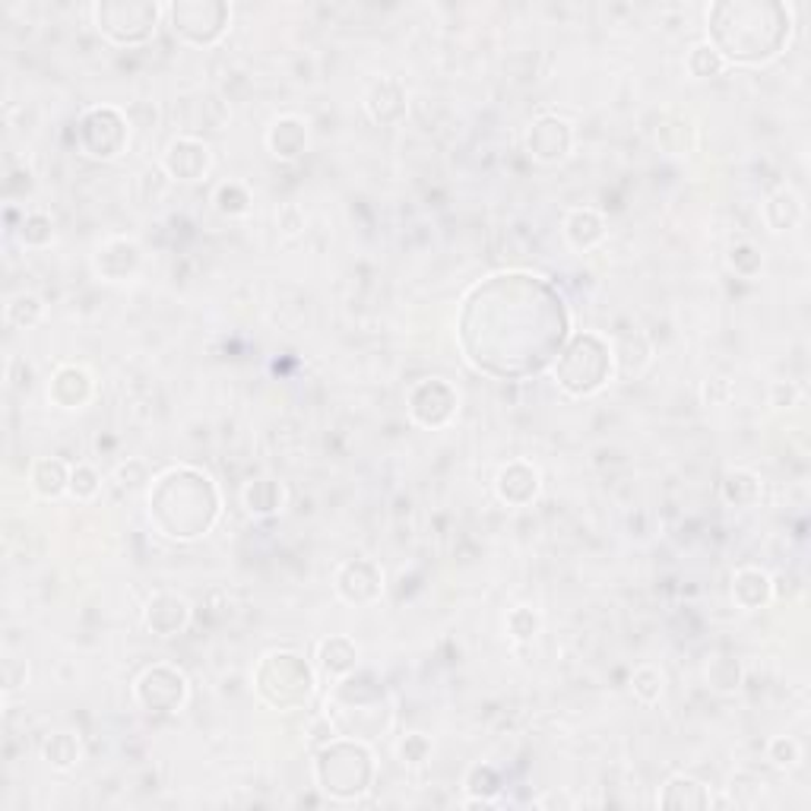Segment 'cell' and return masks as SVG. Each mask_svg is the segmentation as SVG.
Returning a JSON list of instances; mask_svg holds the SVG:
<instances>
[{
  "mask_svg": "<svg viewBox=\"0 0 811 811\" xmlns=\"http://www.w3.org/2000/svg\"><path fill=\"white\" fill-rule=\"evenodd\" d=\"M685 67H688V73H691L695 80H717V77H723V70L729 64L720 58V51H717L713 44L698 42L691 51H688Z\"/></svg>",
  "mask_w": 811,
  "mask_h": 811,
  "instance_id": "836d02e7",
  "label": "cell"
},
{
  "mask_svg": "<svg viewBox=\"0 0 811 811\" xmlns=\"http://www.w3.org/2000/svg\"><path fill=\"white\" fill-rule=\"evenodd\" d=\"M463 790H466V802H463L466 809H498L501 805L498 795L505 790V780L491 764H476L466 773Z\"/></svg>",
  "mask_w": 811,
  "mask_h": 811,
  "instance_id": "d4e9b609",
  "label": "cell"
},
{
  "mask_svg": "<svg viewBox=\"0 0 811 811\" xmlns=\"http://www.w3.org/2000/svg\"><path fill=\"white\" fill-rule=\"evenodd\" d=\"M242 505L251 517H273L285 505V488L276 479H251L244 485Z\"/></svg>",
  "mask_w": 811,
  "mask_h": 811,
  "instance_id": "f1b7e54d",
  "label": "cell"
},
{
  "mask_svg": "<svg viewBox=\"0 0 811 811\" xmlns=\"http://www.w3.org/2000/svg\"><path fill=\"white\" fill-rule=\"evenodd\" d=\"M311 143V133H307V121L298 114H283L270 124L266 131V150L273 159L280 162H295L302 159Z\"/></svg>",
  "mask_w": 811,
  "mask_h": 811,
  "instance_id": "ffe728a7",
  "label": "cell"
},
{
  "mask_svg": "<svg viewBox=\"0 0 811 811\" xmlns=\"http://www.w3.org/2000/svg\"><path fill=\"white\" fill-rule=\"evenodd\" d=\"M432 758V739L422 736V732H409L403 742H399V761L409 764V768H418Z\"/></svg>",
  "mask_w": 811,
  "mask_h": 811,
  "instance_id": "60d3db41",
  "label": "cell"
},
{
  "mask_svg": "<svg viewBox=\"0 0 811 811\" xmlns=\"http://www.w3.org/2000/svg\"><path fill=\"white\" fill-rule=\"evenodd\" d=\"M659 809H676V811H703L713 805V792L707 783L688 777V773H672L657 792Z\"/></svg>",
  "mask_w": 811,
  "mask_h": 811,
  "instance_id": "44dd1931",
  "label": "cell"
},
{
  "mask_svg": "<svg viewBox=\"0 0 811 811\" xmlns=\"http://www.w3.org/2000/svg\"><path fill=\"white\" fill-rule=\"evenodd\" d=\"M802 200L792 187H777L773 194H768L764 206H761V216L768 222L770 232H792L799 222H802Z\"/></svg>",
  "mask_w": 811,
  "mask_h": 811,
  "instance_id": "4316f807",
  "label": "cell"
},
{
  "mask_svg": "<svg viewBox=\"0 0 811 811\" xmlns=\"http://www.w3.org/2000/svg\"><path fill=\"white\" fill-rule=\"evenodd\" d=\"M213 203H216V210H220L222 216L235 220V216H244L251 210V194H247V187L239 184V181H225V184L216 187Z\"/></svg>",
  "mask_w": 811,
  "mask_h": 811,
  "instance_id": "f35d334b",
  "label": "cell"
},
{
  "mask_svg": "<svg viewBox=\"0 0 811 811\" xmlns=\"http://www.w3.org/2000/svg\"><path fill=\"white\" fill-rule=\"evenodd\" d=\"M406 111H409V99H406V89H403V83L396 77H381L365 92V114L372 118V124H377V128L403 124Z\"/></svg>",
  "mask_w": 811,
  "mask_h": 811,
  "instance_id": "e0dca14e",
  "label": "cell"
},
{
  "mask_svg": "<svg viewBox=\"0 0 811 811\" xmlns=\"http://www.w3.org/2000/svg\"><path fill=\"white\" fill-rule=\"evenodd\" d=\"M77 143L89 159L111 162L131 143V118L118 105H92L77 121Z\"/></svg>",
  "mask_w": 811,
  "mask_h": 811,
  "instance_id": "ba28073f",
  "label": "cell"
},
{
  "mask_svg": "<svg viewBox=\"0 0 811 811\" xmlns=\"http://www.w3.org/2000/svg\"><path fill=\"white\" fill-rule=\"evenodd\" d=\"M720 495L729 507L748 510L764 498V485H761V476L751 469H729L720 483Z\"/></svg>",
  "mask_w": 811,
  "mask_h": 811,
  "instance_id": "83f0119b",
  "label": "cell"
},
{
  "mask_svg": "<svg viewBox=\"0 0 811 811\" xmlns=\"http://www.w3.org/2000/svg\"><path fill=\"white\" fill-rule=\"evenodd\" d=\"M662 688H666V679L659 672L657 666H637L631 672V698L643 707H657L662 701Z\"/></svg>",
  "mask_w": 811,
  "mask_h": 811,
  "instance_id": "e575fe53",
  "label": "cell"
},
{
  "mask_svg": "<svg viewBox=\"0 0 811 811\" xmlns=\"http://www.w3.org/2000/svg\"><path fill=\"white\" fill-rule=\"evenodd\" d=\"M742 679H746V669L736 657H713L707 666V685L717 695H736L742 688Z\"/></svg>",
  "mask_w": 811,
  "mask_h": 811,
  "instance_id": "d6a6232c",
  "label": "cell"
},
{
  "mask_svg": "<svg viewBox=\"0 0 811 811\" xmlns=\"http://www.w3.org/2000/svg\"><path fill=\"white\" fill-rule=\"evenodd\" d=\"M99 488H102V476H99V469L92 463H73L70 466V488H67V495L73 501H92L99 495Z\"/></svg>",
  "mask_w": 811,
  "mask_h": 811,
  "instance_id": "74e56055",
  "label": "cell"
},
{
  "mask_svg": "<svg viewBox=\"0 0 811 811\" xmlns=\"http://www.w3.org/2000/svg\"><path fill=\"white\" fill-rule=\"evenodd\" d=\"M143 621L155 637H175L191 625V602L181 592H155L143 609Z\"/></svg>",
  "mask_w": 811,
  "mask_h": 811,
  "instance_id": "d6986e66",
  "label": "cell"
},
{
  "mask_svg": "<svg viewBox=\"0 0 811 811\" xmlns=\"http://www.w3.org/2000/svg\"><path fill=\"white\" fill-rule=\"evenodd\" d=\"M118 483L128 485V488H133V485H140V483H146V466H143L140 460L124 463V466L118 469Z\"/></svg>",
  "mask_w": 811,
  "mask_h": 811,
  "instance_id": "f6af8a7d",
  "label": "cell"
},
{
  "mask_svg": "<svg viewBox=\"0 0 811 811\" xmlns=\"http://www.w3.org/2000/svg\"><path fill=\"white\" fill-rule=\"evenodd\" d=\"M726 264L729 270L736 273V276H742V280H754L761 270H764V254L754 247L751 242H742V244H732L729 251H726Z\"/></svg>",
  "mask_w": 811,
  "mask_h": 811,
  "instance_id": "8d00e7d4",
  "label": "cell"
},
{
  "mask_svg": "<svg viewBox=\"0 0 811 811\" xmlns=\"http://www.w3.org/2000/svg\"><path fill=\"white\" fill-rule=\"evenodd\" d=\"M254 688L273 710H302L314 698V669L295 650H273L254 669Z\"/></svg>",
  "mask_w": 811,
  "mask_h": 811,
  "instance_id": "8992f818",
  "label": "cell"
},
{
  "mask_svg": "<svg viewBox=\"0 0 811 811\" xmlns=\"http://www.w3.org/2000/svg\"><path fill=\"white\" fill-rule=\"evenodd\" d=\"M570 336L565 295L539 273L507 270L476 283L457 311V346L476 372L524 381L551 368Z\"/></svg>",
  "mask_w": 811,
  "mask_h": 811,
  "instance_id": "6da1fadb",
  "label": "cell"
},
{
  "mask_svg": "<svg viewBox=\"0 0 811 811\" xmlns=\"http://www.w3.org/2000/svg\"><path fill=\"white\" fill-rule=\"evenodd\" d=\"M150 524L172 543H197L222 514L220 488L197 466H169L150 485Z\"/></svg>",
  "mask_w": 811,
  "mask_h": 811,
  "instance_id": "3957f363",
  "label": "cell"
},
{
  "mask_svg": "<svg viewBox=\"0 0 811 811\" xmlns=\"http://www.w3.org/2000/svg\"><path fill=\"white\" fill-rule=\"evenodd\" d=\"M143 264V251L133 239H105L92 254V266L105 283H128Z\"/></svg>",
  "mask_w": 811,
  "mask_h": 811,
  "instance_id": "9a60e30c",
  "label": "cell"
},
{
  "mask_svg": "<svg viewBox=\"0 0 811 811\" xmlns=\"http://www.w3.org/2000/svg\"><path fill=\"white\" fill-rule=\"evenodd\" d=\"M790 39L792 13L780 0H717L707 7V42L726 64H770Z\"/></svg>",
  "mask_w": 811,
  "mask_h": 811,
  "instance_id": "7a4b0ae2",
  "label": "cell"
},
{
  "mask_svg": "<svg viewBox=\"0 0 811 811\" xmlns=\"http://www.w3.org/2000/svg\"><path fill=\"white\" fill-rule=\"evenodd\" d=\"M507 637L517 640V643H533L539 631H543V615L536 612L533 606H514L505 618Z\"/></svg>",
  "mask_w": 811,
  "mask_h": 811,
  "instance_id": "d590c367",
  "label": "cell"
},
{
  "mask_svg": "<svg viewBox=\"0 0 811 811\" xmlns=\"http://www.w3.org/2000/svg\"><path fill=\"white\" fill-rule=\"evenodd\" d=\"M276 222H280V229H283L285 235H298L305 229V213L295 203H285V206H280V213H276Z\"/></svg>",
  "mask_w": 811,
  "mask_h": 811,
  "instance_id": "7bdbcfd3",
  "label": "cell"
},
{
  "mask_svg": "<svg viewBox=\"0 0 811 811\" xmlns=\"http://www.w3.org/2000/svg\"><path fill=\"white\" fill-rule=\"evenodd\" d=\"M213 165V153L200 136H175L162 153V172L172 181H200Z\"/></svg>",
  "mask_w": 811,
  "mask_h": 811,
  "instance_id": "5bb4252c",
  "label": "cell"
},
{
  "mask_svg": "<svg viewBox=\"0 0 811 811\" xmlns=\"http://www.w3.org/2000/svg\"><path fill=\"white\" fill-rule=\"evenodd\" d=\"M773 599L770 574L761 568H739L732 574V602L742 612H758Z\"/></svg>",
  "mask_w": 811,
  "mask_h": 811,
  "instance_id": "cb8c5ba5",
  "label": "cell"
},
{
  "mask_svg": "<svg viewBox=\"0 0 811 811\" xmlns=\"http://www.w3.org/2000/svg\"><path fill=\"white\" fill-rule=\"evenodd\" d=\"M606 235H609L606 220H602V213L592 210V206H577V210H570L568 216H565V242H568L570 251H577V254H590V251H596L599 244L606 242Z\"/></svg>",
  "mask_w": 811,
  "mask_h": 811,
  "instance_id": "7402d4cb",
  "label": "cell"
},
{
  "mask_svg": "<svg viewBox=\"0 0 811 811\" xmlns=\"http://www.w3.org/2000/svg\"><path fill=\"white\" fill-rule=\"evenodd\" d=\"M543 476L529 460H510L495 476V495L507 507H529L539 498Z\"/></svg>",
  "mask_w": 811,
  "mask_h": 811,
  "instance_id": "2e32d148",
  "label": "cell"
},
{
  "mask_svg": "<svg viewBox=\"0 0 811 811\" xmlns=\"http://www.w3.org/2000/svg\"><path fill=\"white\" fill-rule=\"evenodd\" d=\"M187 695H191L187 676L178 666H169V662L146 666L133 679V701L140 703L146 713H155V717L178 713L187 703Z\"/></svg>",
  "mask_w": 811,
  "mask_h": 811,
  "instance_id": "30bf717a",
  "label": "cell"
},
{
  "mask_svg": "<svg viewBox=\"0 0 811 811\" xmlns=\"http://www.w3.org/2000/svg\"><path fill=\"white\" fill-rule=\"evenodd\" d=\"M42 317H44V302L42 295H36V292H17V295H10L7 305H3V321H7V327L13 330L39 327Z\"/></svg>",
  "mask_w": 811,
  "mask_h": 811,
  "instance_id": "4dcf8cb0",
  "label": "cell"
},
{
  "mask_svg": "<svg viewBox=\"0 0 811 811\" xmlns=\"http://www.w3.org/2000/svg\"><path fill=\"white\" fill-rule=\"evenodd\" d=\"M26 679H29V666L22 659H7L3 662V691L7 695L17 691L20 685H26Z\"/></svg>",
  "mask_w": 811,
  "mask_h": 811,
  "instance_id": "ee69618b",
  "label": "cell"
},
{
  "mask_svg": "<svg viewBox=\"0 0 811 811\" xmlns=\"http://www.w3.org/2000/svg\"><path fill=\"white\" fill-rule=\"evenodd\" d=\"M374 751L362 739L336 736L314 751V783L333 802H358L374 787Z\"/></svg>",
  "mask_w": 811,
  "mask_h": 811,
  "instance_id": "277c9868",
  "label": "cell"
},
{
  "mask_svg": "<svg viewBox=\"0 0 811 811\" xmlns=\"http://www.w3.org/2000/svg\"><path fill=\"white\" fill-rule=\"evenodd\" d=\"M29 485L39 498L54 501V498L67 495V488H70V466L61 457H39L29 469Z\"/></svg>",
  "mask_w": 811,
  "mask_h": 811,
  "instance_id": "484cf974",
  "label": "cell"
},
{
  "mask_svg": "<svg viewBox=\"0 0 811 811\" xmlns=\"http://www.w3.org/2000/svg\"><path fill=\"white\" fill-rule=\"evenodd\" d=\"M406 409H409V418L416 425L438 432V428H447L457 418L460 394L444 377H422L406 394Z\"/></svg>",
  "mask_w": 811,
  "mask_h": 811,
  "instance_id": "8fae6325",
  "label": "cell"
},
{
  "mask_svg": "<svg viewBox=\"0 0 811 811\" xmlns=\"http://www.w3.org/2000/svg\"><path fill=\"white\" fill-rule=\"evenodd\" d=\"M333 587L349 606H374L384 596V570L372 558H349L336 568Z\"/></svg>",
  "mask_w": 811,
  "mask_h": 811,
  "instance_id": "4fadbf2b",
  "label": "cell"
},
{
  "mask_svg": "<svg viewBox=\"0 0 811 811\" xmlns=\"http://www.w3.org/2000/svg\"><path fill=\"white\" fill-rule=\"evenodd\" d=\"M42 754L48 768L67 773V770H73L80 761H83V742H80L77 732L61 729V732H51V736L44 739Z\"/></svg>",
  "mask_w": 811,
  "mask_h": 811,
  "instance_id": "f546056e",
  "label": "cell"
},
{
  "mask_svg": "<svg viewBox=\"0 0 811 811\" xmlns=\"http://www.w3.org/2000/svg\"><path fill=\"white\" fill-rule=\"evenodd\" d=\"M615 372L612 343L596 330H577L570 333L568 343L561 346L558 358L551 362L555 384L574 399L599 394Z\"/></svg>",
  "mask_w": 811,
  "mask_h": 811,
  "instance_id": "5b68a950",
  "label": "cell"
},
{
  "mask_svg": "<svg viewBox=\"0 0 811 811\" xmlns=\"http://www.w3.org/2000/svg\"><path fill=\"white\" fill-rule=\"evenodd\" d=\"M317 666L327 679L339 681L358 669V643L346 635H333L317 643Z\"/></svg>",
  "mask_w": 811,
  "mask_h": 811,
  "instance_id": "603a6c76",
  "label": "cell"
},
{
  "mask_svg": "<svg viewBox=\"0 0 811 811\" xmlns=\"http://www.w3.org/2000/svg\"><path fill=\"white\" fill-rule=\"evenodd\" d=\"M524 143H527V153L539 165H558L574 150V128H570L568 118L546 111V114L529 121Z\"/></svg>",
  "mask_w": 811,
  "mask_h": 811,
  "instance_id": "7c38bea8",
  "label": "cell"
},
{
  "mask_svg": "<svg viewBox=\"0 0 811 811\" xmlns=\"http://www.w3.org/2000/svg\"><path fill=\"white\" fill-rule=\"evenodd\" d=\"M162 17H165V7H159L153 0H102L92 7L95 29L111 44L150 42Z\"/></svg>",
  "mask_w": 811,
  "mask_h": 811,
  "instance_id": "52a82bcc",
  "label": "cell"
},
{
  "mask_svg": "<svg viewBox=\"0 0 811 811\" xmlns=\"http://www.w3.org/2000/svg\"><path fill=\"white\" fill-rule=\"evenodd\" d=\"M768 761L777 770H792L802 761V746L790 736H773L768 742Z\"/></svg>",
  "mask_w": 811,
  "mask_h": 811,
  "instance_id": "ab89813d",
  "label": "cell"
},
{
  "mask_svg": "<svg viewBox=\"0 0 811 811\" xmlns=\"http://www.w3.org/2000/svg\"><path fill=\"white\" fill-rule=\"evenodd\" d=\"M92 396H95V384H92V374L83 365H61L48 381V403L64 409V413L83 409Z\"/></svg>",
  "mask_w": 811,
  "mask_h": 811,
  "instance_id": "ac0fdd59",
  "label": "cell"
},
{
  "mask_svg": "<svg viewBox=\"0 0 811 811\" xmlns=\"http://www.w3.org/2000/svg\"><path fill=\"white\" fill-rule=\"evenodd\" d=\"M17 239L22 247L42 251L54 242V220L44 210H29V213H22L20 225H17Z\"/></svg>",
  "mask_w": 811,
  "mask_h": 811,
  "instance_id": "1f68e13d",
  "label": "cell"
},
{
  "mask_svg": "<svg viewBox=\"0 0 811 811\" xmlns=\"http://www.w3.org/2000/svg\"><path fill=\"white\" fill-rule=\"evenodd\" d=\"M165 20L181 42L206 48L225 36L229 20H232V7L222 0H175V3H165Z\"/></svg>",
  "mask_w": 811,
  "mask_h": 811,
  "instance_id": "9c48e42d",
  "label": "cell"
},
{
  "mask_svg": "<svg viewBox=\"0 0 811 811\" xmlns=\"http://www.w3.org/2000/svg\"><path fill=\"white\" fill-rule=\"evenodd\" d=\"M802 399V391H799V384H792V381H773L770 384V403L773 406H780V409H790Z\"/></svg>",
  "mask_w": 811,
  "mask_h": 811,
  "instance_id": "b9f144b4",
  "label": "cell"
}]
</instances>
